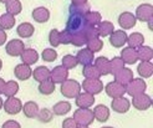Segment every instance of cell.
I'll use <instances>...</instances> for the list:
<instances>
[{
	"label": "cell",
	"mask_w": 153,
	"mask_h": 128,
	"mask_svg": "<svg viewBox=\"0 0 153 128\" xmlns=\"http://www.w3.org/2000/svg\"><path fill=\"white\" fill-rule=\"evenodd\" d=\"M61 95L66 98H76V96L81 93V85L75 80H66L61 84Z\"/></svg>",
	"instance_id": "obj_1"
},
{
	"label": "cell",
	"mask_w": 153,
	"mask_h": 128,
	"mask_svg": "<svg viewBox=\"0 0 153 128\" xmlns=\"http://www.w3.org/2000/svg\"><path fill=\"white\" fill-rule=\"evenodd\" d=\"M72 118L77 126H83V127H88L95 119L92 110L90 108H77L74 112Z\"/></svg>",
	"instance_id": "obj_2"
},
{
	"label": "cell",
	"mask_w": 153,
	"mask_h": 128,
	"mask_svg": "<svg viewBox=\"0 0 153 128\" xmlns=\"http://www.w3.org/2000/svg\"><path fill=\"white\" fill-rule=\"evenodd\" d=\"M81 87L83 88V91L90 93V95H98L102 92L103 90V84L100 78H85L82 82Z\"/></svg>",
	"instance_id": "obj_3"
},
{
	"label": "cell",
	"mask_w": 153,
	"mask_h": 128,
	"mask_svg": "<svg viewBox=\"0 0 153 128\" xmlns=\"http://www.w3.org/2000/svg\"><path fill=\"white\" fill-rule=\"evenodd\" d=\"M125 88H126V92H127L129 96L136 97V96L142 95V93L146 92L147 84L144 82L143 78H133Z\"/></svg>",
	"instance_id": "obj_4"
},
{
	"label": "cell",
	"mask_w": 153,
	"mask_h": 128,
	"mask_svg": "<svg viewBox=\"0 0 153 128\" xmlns=\"http://www.w3.org/2000/svg\"><path fill=\"white\" fill-rule=\"evenodd\" d=\"M85 19L81 15H70V18L67 20L66 24V30L70 31L71 34L76 33V31H81V30L85 27Z\"/></svg>",
	"instance_id": "obj_5"
},
{
	"label": "cell",
	"mask_w": 153,
	"mask_h": 128,
	"mask_svg": "<svg viewBox=\"0 0 153 128\" xmlns=\"http://www.w3.org/2000/svg\"><path fill=\"white\" fill-rule=\"evenodd\" d=\"M25 50V46H24V42L19 39H13L10 40L9 42L6 44L5 46V51L7 55H10L13 57H18L21 55V52Z\"/></svg>",
	"instance_id": "obj_6"
},
{
	"label": "cell",
	"mask_w": 153,
	"mask_h": 128,
	"mask_svg": "<svg viewBox=\"0 0 153 128\" xmlns=\"http://www.w3.org/2000/svg\"><path fill=\"white\" fill-rule=\"evenodd\" d=\"M136 19L142 22H147L153 18V5L151 4H141L136 9Z\"/></svg>",
	"instance_id": "obj_7"
},
{
	"label": "cell",
	"mask_w": 153,
	"mask_h": 128,
	"mask_svg": "<svg viewBox=\"0 0 153 128\" xmlns=\"http://www.w3.org/2000/svg\"><path fill=\"white\" fill-rule=\"evenodd\" d=\"M4 111L7 115H18L19 112H21L22 108V103L19 98H15V97H7L6 101L3 103Z\"/></svg>",
	"instance_id": "obj_8"
},
{
	"label": "cell",
	"mask_w": 153,
	"mask_h": 128,
	"mask_svg": "<svg viewBox=\"0 0 153 128\" xmlns=\"http://www.w3.org/2000/svg\"><path fill=\"white\" fill-rule=\"evenodd\" d=\"M105 91L107 93V96L111 97V98H118V97H123L125 93H126V88L125 86H122L117 82H110L107 84L106 87H105Z\"/></svg>",
	"instance_id": "obj_9"
},
{
	"label": "cell",
	"mask_w": 153,
	"mask_h": 128,
	"mask_svg": "<svg viewBox=\"0 0 153 128\" xmlns=\"http://www.w3.org/2000/svg\"><path fill=\"white\" fill-rule=\"evenodd\" d=\"M67 77H68V70H66L62 65L53 67V70L50 71V80L53 84H62L64 81L67 80Z\"/></svg>",
	"instance_id": "obj_10"
},
{
	"label": "cell",
	"mask_w": 153,
	"mask_h": 128,
	"mask_svg": "<svg viewBox=\"0 0 153 128\" xmlns=\"http://www.w3.org/2000/svg\"><path fill=\"white\" fill-rule=\"evenodd\" d=\"M132 104H133V107L136 110H138V111H146V110H148L152 106V98H151L148 95L142 93V95H138V96L133 97Z\"/></svg>",
	"instance_id": "obj_11"
},
{
	"label": "cell",
	"mask_w": 153,
	"mask_h": 128,
	"mask_svg": "<svg viewBox=\"0 0 153 128\" xmlns=\"http://www.w3.org/2000/svg\"><path fill=\"white\" fill-rule=\"evenodd\" d=\"M133 78H134V77H133L132 70H131V69H126V67H123V69H121L118 72L114 73V82H117V84L125 86V87H126Z\"/></svg>",
	"instance_id": "obj_12"
},
{
	"label": "cell",
	"mask_w": 153,
	"mask_h": 128,
	"mask_svg": "<svg viewBox=\"0 0 153 128\" xmlns=\"http://www.w3.org/2000/svg\"><path fill=\"white\" fill-rule=\"evenodd\" d=\"M127 34L125 30H116L110 35V44L113 47H123V45L127 42Z\"/></svg>",
	"instance_id": "obj_13"
},
{
	"label": "cell",
	"mask_w": 153,
	"mask_h": 128,
	"mask_svg": "<svg viewBox=\"0 0 153 128\" xmlns=\"http://www.w3.org/2000/svg\"><path fill=\"white\" fill-rule=\"evenodd\" d=\"M136 22H137V19L136 16L129 13V11H125L122 13L120 16H118V24L123 29V30H128V29H132L136 26Z\"/></svg>",
	"instance_id": "obj_14"
},
{
	"label": "cell",
	"mask_w": 153,
	"mask_h": 128,
	"mask_svg": "<svg viewBox=\"0 0 153 128\" xmlns=\"http://www.w3.org/2000/svg\"><path fill=\"white\" fill-rule=\"evenodd\" d=\"M76 106L79 108H90L94 106L95 103V97L94 95H90L87 92H83V93H79L76 96V100H75Z\"/></svg>",
	"instance_id": "obj_15"
},
{
	"label": "cell",
	"mask_w": 153,
	"mask_h": 128,
	"mask_svg": "<svg viewBox=\"0 0 153 128\" xmlns=\"http://www.w3.org/2000/svg\"><path fill=\"white\" fill-rule=\"evenodd\" d=\"M129 107H131V102L125 97L113 98L111 102V108L117 113H126V112H128Z\"/></svg>",
	"instance_id": "obj_16"
},
{
	"label": "cell",
	"mask_w": 153,
	"mask_h": 128,
	"mask_svg": "<svg viewBox=\"0 0 153 128\" xmlns=\"http://www.w3.org/2000/svg\"><path fill=\"white\" fill-rule=\"evenodd\" d=\"M14 75H15V77L19 78L20 81H26L31 77L33 70H31V67L25 65V64H19V65L15 66Z\"/></svg>",
	"instance_id": "obj_17"
},
{
	"label": "cell",
	"mask_w": 153,
	"mask_h": 128,
	"mask_svg": "<svg viewBox=\"0 0 153 128\" xmlns=\"http://www.w3.org/2000/svg\"><path fill=\"white\" fill-rule=\"evenodd\" d=\"M20 58H21L22 64L31 66V65L37 62V60H39V54H37V51L34 49H25L21 52Z\"/></svg>",
	"instance_id": "obj_18"
},
{
	"label": "cell",
	"mask_w": 153,
	"mask_h": 128,
	"mask_svg": "<svg viewBox=\"0 0 153 128\" xmlns=\"http://www.w3.org/2000/svg\"><path fill=\"white\" fill-rule=\"evenodd\" d=\"M95 54L92 51H90L88 49H82L77 52L76 55V60H77V64L82 65V66H87V65H92L94 62V56Z\"/></svg>",
	"instance_id": "obj_19"
},
{
	"label": "cell",
	"mask_w": 153,
	"mask_h": 128,
	"mask_svg": "<svg viewBox=\"0 0 153 128\" xmlns=\"http://www.w3.org/2000/svg\"><path fill=\"white\" fill-rule=\"evenodd\" d=\"M96 69L98 70V72L101 73V76H107V75L111 73V66H110V60L105 57V56H101V57H97L95 60V65H94Z\"/></svg>",
	"instance_id": "obj_20"
},
{
	"label": "cell",
	"mask_w": 153,
	"mask_h": 128,
	"mask_svg": "<svg viewBox=\"0 0 153 128\" xmlns=\"http://www.w3.org/2000/svg\"><path fill=\"white\" fill-rule=\"evenodd\" d=\"M31 15H33V19L36 22H39V24H44V22H46L50 19V11L45 6H39L34 9Z\"/></svg>",
	"instance_id": "obj_21"
},
{
	"label": "cell",
	"mask_w": 153,
	"mask_h": 128,
	"mask_svg": "<svg viewBox=\"0 0 153 128\" xmlns=\"http://www.w3.org/2000/svg\"><path fill=\"white\" fill-rule=\"evenodd\" d=\"M92 113H94L95 119H97V121L101 122V123L106 122L107 119L110 118V110L107 108L105 104H97V106L94 108Z\"/></svg>",
	"instance_id": "obj_22"
},
{
	"label": "cell",
	"mask_w": 153,
	"mask_h": 128,
	"mask_svg": "<svg viewBox=\"0 0 153 128\" xmlns=\"http://www.w3.org/2000/svg\"><path fill=\"white\" fill-rule=\"evenodd\" d=\"M136 52H137V58L141 60L142 62H151V60L153 58V49L151 46L142 45L138 49H136Z\"/></svg>",
	"instance_id": "obj_23"
},
{
	"label": "cell",
	"mask_w": 153,
	"mask_h": 128,
	"mask_svg": "<svg viewBox=\"0 0 153 128\" xmlns=\"http://www.w3.org/2000/svg\"><path fill=\"white\" fill-rule=\"evenodd\" d=\"M121 60L123 61L125 64H128V65H134L138 58H137V52L134 49H131V47H126L121 51Z\"/></svg>",
	"instance_id": "obj_24"
},
{
	"label": "cell",
	"mask_w": 153,
	"mask_h": 128,
	"mask_svg": "<svg viewBox=\"0 0 153 128\" xmlns=\"http://www.w3.org/2000/svg\"><path fill=\"white\" fill-rule=\"evenodd\" d=\"M34 31H35V27L30 24V22H22L20 24L16 29V33L22 39H27V37H31L34 35Z\"/></svg>",
	"instance_id": "obj_25"
},
{
	"label": "cell",
	"mask_w": 153,
	"mask_h": 128,
	"mask_svg": "<svg viewBox=\"0 0 153 128\" xmlns=\"http://www.w3.org/2000/svg\"><path fill=\"white\" fill-rule=\"evenodd\" d=\"M127 42H128V47L131 49H138L142 46L144 42V36L141 33H133L129 36H127Z\"/></svg>",
	"instance_id": "obj_26"
},
{
	"label": "cell",
	"mask_w": 153,
	"mask_h": 128,
	"mask_svg": "<svg viewBox=\"0 0 153 128\" xmlns=\"http://www.w3.org/2000/svg\"><path fill=\"white\" fill-rule=\"evenodd\" d=\"M21 111H24V115L27 118H36L37 113H39V106H37L36 102L29 101V102H26L24 104V106H22Z\"/></svg>",
	"instance_id": "obj_27"
},
{
	"label": "cell",
	"mask_w": 153,
	"mask_h": 128,
	"mask_svg": "<svg viewBox=\"0 0 153 128\" xmlns=\"http://www.w3.org/2000/svg\"><path fill=\"white\" fill-rule=\"evenodd\" d=\"M71 111V103L67 101L57 102L55 106L52 107V113L56 116H65Z\"/></svg>",
	"instance_id": "obj_28"
},
{
	"label": "cell",
	"mask_w": 153,
	"mask_h": 128,
	"mask_svg": "<svg viewBox=\"0 0 153 128\" xmlns=\"http://www.w3.org/2000/svg\"><path fill=\"white\" fill-rule=\"evenodd\" d=\"M31 76L34 77L35 81L42 82V81H45V80L50 78V70L48 69L46 66H39V67H36V69L34 70V72H33Z\"/></svg>",
	"instance_id": "obj_29"
},
{
	"label": "cell",
	"mask_w": 153,
	"mask_h": 128,
	"mask_svg": "<svg viewBox=\"0 0 153 128\" xmlns=\"http://www.w3.org/2000/svg\"><path fill=\"white\" fill-rule=\"evenodd\" d=\"M83 19H85V24L88 26H97L101 22L102 16L100 13L97 11H88L83 15Z\"/></svg>",
	"instance_id": "obj_30"
},
{
	"label": "cell",
	"mask_w": 153,
	"mask_h": 128,
	"mask_svg": "<svg viewBox=\"0 0 153 128\" xmlns=\"http://www.w3.org/2000/svg\"><path fill=\"white\" fill-rule=\"evenodd\" d=\"M97 31H98V36L106 37V36H110L114 31V26L111 21H101L97 25Z\"/></svg>",
	"instance_id": "obj_31"
},
{
	"label": "cell",
	"mask_w": 153,
	"mask_h": 128,
	"mask_svg": "<svg viewBox=\"0 0 153 128\" xmlns=\"http://www.w3.org/2000/svg\"><path fill=\"white\" fill-rule=\"evenodd\" d=\"M137 71L142 78H149L153 75V65L152 62H141L137 67Z\"/></svg>",
	"instance_id": "obj_32"
},
{
	"label": "cell",
	"mask_w": 153,
	"mask_h": 128,
	"mask_svg": "<svg viewBox=\"0 0 153 128\" xmlns=\"http://www.w3.org/2000/svg\"><path fill=\"white\" fill-rule=\"evenodd\" d=\"M39 92L44 96H49L51 93L55 92V84L50 80H45L42 82H40V85H39Z\"/></svg>",
	"instance_id": "obj_33"
},
{
	"label": "cell",
	"mask_w": 153,
	"mask_h": 128,
	"mask_svg": "<svg viewBox=\"0 0 153 128\" xmlns=\"http://www.w3.org/2000/svg\"><path fill=\"white\" fill-rule=\"evenodd\" d=\"M5 7H6L7 14L13 15V16H15V15L20 14L21 10H22L21 3L19 1V0H9L7 3H5Z\"/></svg>",
	"instance_id": "obj_34"
},
{
	"label": "cell",
	"mask_w": 153,
	"mask_h": 128,
	"mask_svg": "<svg viewBox=\"0 0 153 128\" xmlns=\"http://www.w3.org/2000/svg\"><path fill=\"white\" fill-rule=\"evenodd\" d=\"M15 25V18L10 14H3L0 16V29H3L4 31L5 30H10L13 29Z\"/></svg>",
	"instance_id": "obj_35"
},
{
	"label": "cell",
	"mask_w": 153,
	"mask_h": 128,
	"mask_svg": "<svg viewBox=\"0 0 153 128\" xmlns=\"http://www.w3.org/2000/svg\"><path fill=\"white\" fill-rule=\"evenodd\" d=\"M87 42V39H86V35L85 33L82 31H76L71 35V44L74 45V46H77V47H81L83 46V45H86Z\"/></svg>",
	"instance_id": "obj_36"
},
{
	"label": "cell",
	"mask_w": 153,
	"mask_h": 128,
	"mask_svg": "<svg viewBox=\"0 0 153 128\" xmlns=\"http://www.w3.org/2000/svg\"><path fill=\"white\" fill-rule=\"evenodd\" d=\"M18 91H19V85H18V82H15V81H7V82H5L3 93H4L6 97H14L15 95L18 93Z\"/></svg>",
	"instance_id": "obj_37"
},
{
	"label": "cell",
	"mask_w": 153,
	"mask_h": 128,
	"mask_svg": "<svg viewBox=\"0 0 153 128\" xmlns=\"http://www.w3.org/2000/svg\"><path fill=\"white\" fill-rule=\"evenodd\" d=\"M82 75L85 78H100L101 77V73L98 72V70L94 65H87V66H83L82 69Z\"/></svg>",
	"instance_id": "obj_38"
},
{
	"label": "cell",
	"mask_w": 153,
	"mask_h": 128,
	"mask_svg": "<svg viewBox=\"0 0 153 128\" xmlns=\"http://www.w3.org/2000/svg\"><path fill=\"white\" fill-rule=\"evenodd\" d=\"M88 11H90L88 3L81 5H72V4L70 5V15H81V16H83Z\"/></svg>",
	"instance_id": "obj_39"
},
{
	"label": "cell",
	"mask_w": 153,
	"mask_h": 128,
	"mask_svg": "<svg viewBox=\"0 0 153 128\" xmlns=\"http://www.w3.org/2000/svg\"><path fill=\"white\" fill-rule=\"evenodd\" d=\"M86 45H87V49H88L90 51H92L94 54H95V52H98V51L102 50V47H103V41H102L101 39H98V37H96V39L87 40Z\"/></svg>",
	"instance_id": "obj_40"
},
{
	"label": "cell",
	"mask_w": 153,
	"mask_h": 128,
	"mask_svg": "<svg viewBox=\"0 0 153 128\" xmlns=\"http://www.w3.org/2000/svg\"><path fill=\"white\" fill-rule=\"evenodd\" d=\"M36 118H39V121L42 123H49L53 118V113L49 108H42V110H39V113H37Z\"/></svg>",
	"instance_id": "obj_41"
},
{
	"label": "cell",
	"mask_w": 153,
	"mask_h": 128,
	"mask_svg": "<svg viewBox=\"0 0 153 128\" xmlns=\"http://www.w3.org/2000/svg\"><path fill=\"white\" fill-rule=\"evenodd\" d=\"M77 60H76V56L74 55H65L62 57V66L65 67L66 70H71V69H75L77 66Z\"/></svg>",
	"instance_id": "obj_42"
},
{
	"label": "cell",
	"mask_w": 153,
	"mask_h": 128,
	"mask_svg": "<svg viewBox=\"0 0 153 128\" xmlns=\"http://www.w3.org/2000/svg\"><path fill=\"white\" fill-rule=\"evenodd\" d=\"M110 66H111V73H116L118 72L121 69H123L125 67V62L121 60V57L116 56V57H113L111 61H110Z\"/></svg>",
	"instance_id": "obj_43"
},
{
	"label": "cell",
	"mask_w": 153,
	"mask_h": 128,
	"mask_svg": "<svg viewBox=\"0 0 153 128\" xmlns=\"http://www.w3.org/2000/svg\"><path fill=\"white\" fill-rule=\"evenodd\" d=\"M41 57H42L44 61L52 62L57 58V52L55 51V49H45L41 54Z\"/></svg>",
	"instance_id": "obj_44"
},
{
	"label": "cell",
	"mask_w": 153,
	"mask_h": 128,
	"mask_svg": "<svg viewBox=\"0 0 153 128\" xmlns=\"http://www.w3.org/2000/svg\"><path fill=\"white\" fill-rule=\"evenodd\" d=\"M82 31L85 33V35H86V39H87V40L96 39V37H98L97 26H88V25H85V27L82 29Z\"/></svg>",
	"instance_id": "obj_45"
},
{
	"label": "cell",
	"mask_w": 153,
	"mask_h": 128,
	"mask_svg": "<svg viewBox=\"0 0 153 128\" xmlns=\"http://www.w3.org/2000/svg\"><path fill=\"white\" fill-rule=\"evenodd\" d=\"M59 30H56V29H52L51 31H50V34H49V42H50V45L52 47H57L59 45H61L60 44V36H59Z\"/></svg>",
	"instance_id": "obj_46"
},
{
	"label": "cell",
	"mask_w": 153,
	"mask_h": 128,
	"mask_svg": "<svg viewBox=\"0 0 153 128\" xmlns=\"http://www.w3.org/2000/svg\"><path fill=\"white\" fill-rule=\"evenodd\" d=\"M71 33L67 31V30H62V31L59 33V36H60V44H64V45H68L71 44Z\"/></svg>",
	"instance_id": "obj_47"
},
{
	"label": "cell",
	"mask_w": 153,
	"mask_h": 128,
	"mask_svg": "<svg viewBox=\"0 0 153 128\" xmlns=\"http://www.w3.org/2000/svg\"><path fill=\"white\" fill-rule=\"evenodd\" d=\"M62 128H77V124H76V122L74 121V118L70 117V118L64 119V122H62Z\"/></svg>",
	"instance_id": "obj_48"
},
{
	"label": "cell",
	"mask_w": 153,
	"mask_h": 128,
	"mask_svg": "<svg viewBox=\"0 0 153 128\" xmlns=\"http://www.w3.org/2000/svg\"><path fill=\"white\" fill-rule=\"evenodd\" d=\"M1 128H21V126L16 122V121H14V119H10V121H6Z\"/></svg>",
	"instance_id": "obj_49"
},
{
	"label": "cell",
	"mask_w": 153,
	"mask_h": 128,
	"mask_svg": "<svg viewBox=\"0 0 153 128\" xmlns=\"http://www.w3.org/2000/svg\"><path fill=\"white\" fill-rule=\"evenodd\" d=\"M6 39H7L6 33L4 31L3 29H0V46H1V45H4V44L6 42Z\"/></svg>",
	"instance_id": "obj_50"
},
{
	"label": "cell",
	"mask_w": 153,
	"mask_h": 128,
	"mask_svg": "<svg viewBox=\"0 0 153 128\" xmlns=\"http://www.w3.org/2000/svg\"><path fill=\"white\" fill-rule=\"evenodd\" d=\"M88 0H72V5H81V4H86Z\"/></svg>",
	"instance_id": "obj_51"
},
{
	"label": "cell",
	"mask_w": 153,
	"mask_h": 128,
	"mask_svg": "<svg viewBox=\"0 0 153 128\" xmlns=\"http://www.w3.org/2000/svg\"><path fill=\"white\" fill-rule=\"evenodd\" d=\"M4 86H5V81L3 78H0V93H3V90H4Z\"/></svg>",
	"instance_id": "obj_52"
},
{
	"label": "cell",
	"mask_w": 153,
	"mask_h": 128,
	"mask_svg": "<svg viewBox=\"0 0 153 128\" xmlns=\"http://www.w3.org/2000/svg\"><path fill=\"white\" fill-rule=\"evenodd\" d=\"M3 103H4V102H3V98H1V97H0V110L3 108Z\"/></svg>",
	"instance_id": "obj_53"
},
{
	"label": "cell",
	"mask_w": 153,
	"mask_h": 128,
	"mask_svg": "<svg viewBox=\"0 0 153 128\" xmlns=\"http://www.w3.org/2000/svg\"><path fill=\"white\" fill-rule=\"evenodd\" d=\"M1 67H3V61L0 60V71H1Z\"/></svg>",
	"instance_id": "obj_54"
},
{
	"label": "cell",
	"mask_w": 153,
	"mask_h": 128,
	"mask_svg": "<svg viewBox=\"0 0 153 128\" xmlns=\"http://www.w3.org/2000/svg\"><path fill=\"white\" fill-rule=\"evenodd\" d=\"M7 1H9V0H0V3H4V4L7 3Z\"/></svg>",
	"instance_id": "obj_55"
},
{
	"label": "cell",
	"mask_w": 153,
	"mask_h": 128,
	"mask_svg": "<svg viewBox=\"0 0 153 128\" xmlns=\"http://www.w3.org/2000/svg\"><path fill=\"white\" fill-rule=\"evenodd\" d=\"M77 128H88V127H83V126H77Z\"/></svg>",
	"instance_id": "obj_56"
},
{
	"label": "cell",
	"mask_w": 153,
	"mask_h": 128,
	"mask_svg": "<svg viewBox=\"0 0 153 128\" xmlns=\"http://www.w3.org/2000/svg\"><path fill=\"white\" fill-rule=\"evenodd\" d=\"M102 128H113V127H102Z\"/></svg>",
	"instance_id": "obj_57"
}]
</instances>
